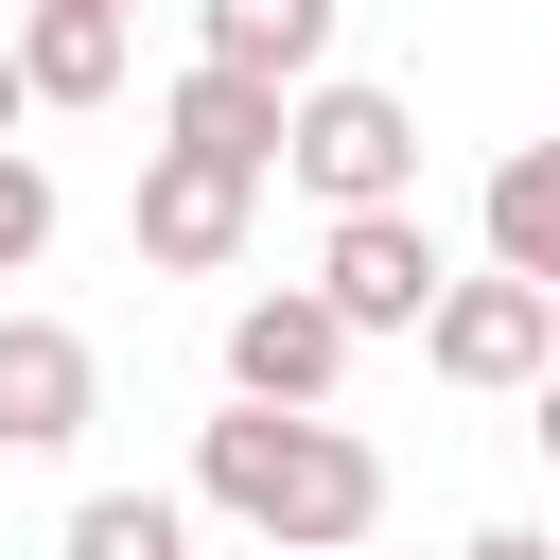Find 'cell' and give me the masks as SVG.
Listing matches in <instances>:
<instances>
[{"label": "cell", "instance_id": "4", "mask_svg": "<svg viewBox=\"0 0 560 560\" xmlns=\"http://www.w3.org/2000/svg\"><path fill=\"white\" fill-rule=\"evenodd\" d=\"M438 280H455V245H438V210H420V192H385V210H332V228H315V298H332L350 332H420V315H438Z\"/></svg>", "mask_w": 560, "mask_h": 560}, {"label": "cell", "instance_id": "17", "mask_svg": "<svg viewBox=\"0 0 560 560\" xmlns=\"http://www.w3.org/2000/svg\"><path fill=\"white\" fill-rule=\"evenodd\" d=\"M262 560H332V542H262Z\"/></svg>", "mask_w": 560, "mask_h": 560}, {"label": "cell", "instance_id": "12", "mask_svg": "<svg viewBox=\"0 0 560 560\" xmlns=\"http://www.w3.org/2000/svg\"><path fill=\"white\" fill-rule=\"evenodd\" d=\"M52 560H192V508H175V490H88Z\"/></svg>", "mask_w": 560, "mask_h": 560}, {"label": "cell", "instance_id": "16", "mask_svg": "<svg viewBox=\"0 0 560 560\" xmlns=\"http://www.w3.org/2000/svg\"><path fill=\"white\" fill-rule=\"evenodd\" d=\"M525 438H542V455H560V368H542V385H525Z\"/></svg>", "mask_w": 560, "mask_h": 560}, {"label": "cell", "instance_id": "7", "mask_svg": "<svg viewBox=\"0 0 560 560\" xmlns=\"http://www.w3.org/2000/svg\"><path fill=\"white\" fill-rule=\"evenodd\" d=\"M105 420V350L70 315H0V455H70Z\"/></svg>", "mask_w": 560, "mask_h": 560}, {"label": "cell", "instance_id": "10", "mask_svg": "<svg viewBox=\"0 0 560 560\" xmlns=\"http://www.w3.org/2000/svg\"><path fill=\"white\" fill-rule=\"evenodd\" d=\"M192 52H228V70H280V88H315V70H332V0H192Z\"/></svg>", "mask_w": 560, "mask_h": 560}, {"label": "cell", "instance_id": "8", "mask_svg": "<svg viewBox=\"0 0 560 560\" xmlns=\"http://www.w3.org/2000/svg\"><path fill=\"white\" fill-rule=\"evenodd\" d=\"M280 122H298V88L280 70H228V52H192L158 88V140L175 158H228V175H280Z\"/></svg>", "mask_w": 560, "mask_h": 560}, {"label": "cell", "instance_id": "6", "mask_svg": "<svg viewBox=\"0 0 560 560\" xmlns=\"http://www.w3.org/2000/svg\"><path fill=\"white\" fill-rule=\"evenodd\" d=\"M350 350H368V332H350L315 280H262V298L228 315V402H332Z\"/></svg>", "mask_w": 560, "mask_h": 560}, {"label": "cell", "instance_id": "18", "mask_svg": "<svg viewBox=\"0 0 560 560\" xmlns=\"http://www.w3.org/2000/svg\"><path fill=\"white\" fill-rule=\"evenodd\" d=\"M122 18H140V0H122Z\"/></svg>", "mask_w": 560, "mask_h": 560}, {"label": "cell", "instance_id": "13", "mask_svg": "<svg viewBox=\"0 0 560 560\" xmlns=\"http://www.w3.org/2000/svg\"><path fill=\"white\" fill-rule=\"evenodd\" d=\"M35 262H52V175L0 140V280H35Z\"/></svg>", "mask_w": 560, "mask_h": 560}, {"label": "cell", "instance_id": "2", "mask_svg": "<svg viewBox=\"0 0 560 560\" xmlns=\"http://www.w3.org/2000/svg\"><path fill=\"white\" fill-rule=\"evenodd\" d=\"M280 175H298L315 210H385V192H420V105L368 88V70H315L298 122H280Z\"/></svg>", "mask_w": 560, "mask_h": 560}, {"label": "cell", "instance_id": "15", "mask_svg": "<svg viewBox=\"0 0 560 560\" xmlns=\"http://www.w3.org/2000/svg\"><path fill=\"white\" fill-rule=\"evenodd\" d=\"M18 122H35V70H18V35H0V140H18Z\"/></svg>", "mask_w": 560, "mask_h": 560}, {"label": "cell", "instance_id": "1", "mask_svg": "<svg viewBox=\"0 0 560 560\" xmlns=\"http://www.w3.org/2000/svg\"><path fill=\"white\" fill-rule=\"evenodd\" d=\"M192 508H228L245 542H368L385 525V455L332 420V402H228L210 438H192Z\"/></svg>", "mask_w": 560, "mask_h": 560}, {"label": "cell", "instance_id": "9", "mask_svg": "<svg viewBox=\"0 0 560 560\" xmlns=\"http://www.w3.org/2000/svg\"><path fill=\"white\" fill-rule=\"evenodd\" d=\"M18 70H35V105H105L122 88V0H35L18 18Z\"/></svg>", "mask_w": 560, "mask_h": 560}, {"label": "cell", "instance_id": "11", "mask_svg": "<svg viewBox=\"0 0 560 560\" xmlns=\"http://www.w3.org/2000/svg\"><path fill=\"white\" fill-rule=\"evenodd\" d=\"M490 262L560 280V140H508V158H490Z\"/></svg>", "mask_w": 560, "mask_h": 560}, {"label": "cell", "instance_id": "5", "mask_svg": "<svg viewBox=\"0 0 560 560\" xmlns=\"http://www.w3.org/2000/svg\"><path fill=\"white\" fill-rule=\"evenodd\" d=\"M245 210H262V175H228V158H175V140H158L122 228H140V262H158V280H228V262H245Z\"/></svg>", "mask_w": 560, "mask_h": 560}, {"label": "cell", "instance_id": "3", "mask_svg": "<svg viewBox=\"0 0 560 560\" xmlns=\"http://www.w3.org/2000/svg\"><path fill=\"white\" fill-rule=\"evenodd\" d=\"M420 368H438V385H490V402H525V385L560 368V280H525V262H472V280H438V315H420Z\"/></svg>", "mask_w": 560, "mask_h": 560}, {"label": "cell", "instance_id": "14", "mask_svg": "<svg viewBox=\"0 0 560 560\" xmlns=\"http://www.w3.org/2000/svg\"><path fill=\"white\" fill-rule=\"evenodd\" d=\"M455 560H560V542H542V525H472Z\"/></svg>", "mask_w": 560, "mask_h": 560}]
</instances>
